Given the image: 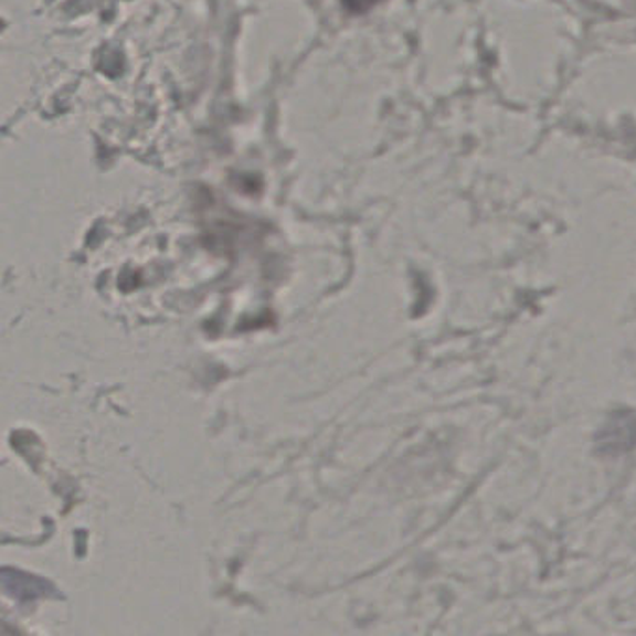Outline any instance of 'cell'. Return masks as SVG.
I'll use <instances>...</instances> for the list:
<instances>
[{
    "label": "cell",
    "mask_w": 636,
    "mask_h": 636,
    "mask_svg": "<svg viewBox=\"0 0 636 636\" xmlns=\"http://www.w3.org/2000/svg\"><path fill=\"white\" fill-rule=\"evenodd\" d=\"M381 0H342L343 8L351 13H364L379 4Z\"/></svg>",
    "instance_id": "cell-1"
}]
</instances>
